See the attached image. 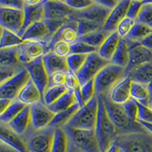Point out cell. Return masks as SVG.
<instances>
[{
	"instance_id": "6da1fadb",
	"label": "cell",
	"mask_w": 152,
	"mask_h": 152,
	"mask_svg": "<svg viewBox=\"0 0 152 152\" xmlns=\"http://www.w3.org/2000/svg\"><path fill=\"white\" fill-rule=\"evenodd\" d=\"M97 98L98 112L94 132L100 152H106L114 143H116L118 133L116 127L107 115L103 98L101 97H97Z\"/></svg>"
},
{
	"instance_id": "7a4b0ae2",
	"label": "cell",
	"mask_w": 152,
	"mask_h": 152,
	"mask_svg": "<svg viewBox=\"0 0 152 152\" xmlns=\"http://www.w3.org/2000/svg\"><path fill=\"white\" fill-rule=\"evenodd\" d=\"M104 100L107 115L116 127L119 135L127 133L145 132L146 129L138 122L132 121L125 112L123 104H117L111 101L108 97H101Z\"/></svg>"
},
{
	"instance_id": "3957f363",
	"label": "cell",
	"mask_w": 152,
	"mask_h": 152,
	"mask_svg": "<svg viewBox=\"0 0 152 152\" xmlns=\"http://www.w3.org/2000/svg\"><path fill=\"white\" fill-rule=\"evenodd\" d=\"M68 137V152H100L94 130H81L62 127Z\"/></svg>"
},
{
	"instance_id": "277c9868",
	"label": "cell",
	"mask_w": 152,
	"mask_h": 152,
	"mask_svg": "<svg viewBox=\"0 0 152 152\" xmlns=\"http://www.w3.org/2000/svg\"><path fill=\"white\" fill-rule=\"evenodd\" d=\"M127 76L126 69L110 63L94 79L97 97H108L113 88Z\"/></svg>"
},
{
	"instance_id": "5b68a950",
	"label": "cell",
	"mask_w": 152,
	"mask_h": 152,
	"mask_svg": "<svg viewBox=\"0 0 152 152\" xmlns=\"http://www.w3.org/2000/svg\"><path fill=\"white\" fill-rule=\"evenodd\" d=\"M56 128L47 126L42 129L31 128L22 138L26 144L28 152H51Z\"/></svg>"
},
{
	"instance_id": "8992f818",
	"label": "cell",
	"mask_w": 152,
	"mask_h": 152,
	"mask_svg": "<svg viewBox=\"0 0 152 152\" xmlns=\"http://www.w3.org/2000/svg\"><path fill=\"white\" fill-rule=\"evenodd\" d=\"M116 144L122 152H152V134L146 130L119 135Z\"/></svg>"
},
{
	"instance_id": "52a82bcc",
	"label": "cell",
	"mask_w": 152,
	"mask_h": 152,
	"mask_svg": "<svg viewBox=\"0 0 152 152\" xmlns=\"http://www.w3.org/2000/svg\"><path fill=\"white\" fill-rule=\"evenodd\" d=\"M98 112V98L94 97L91 101L75 114L71 120L65 126L75 129L94 130Z\"/></svg>"
},
{
	"instance_id": "ba28073f",
	"label": "cell",
	"mask_w": 152,
	"mask_h": 152,
	"mask_svg": "<svg viewBox=\"0 0 152 152\" xmlns=\"http://www.w3.org/2000/svg\"><path fill=\"white\" fill-rule=\"evenodd\" d=\"M110 63V61L103 59L97 53H93L88 55L84 66L76 73L81 86L88 81L94 79L97 74Z\"/></svg>"
},
{
	"instance_id": "9c48e42d",
	"label": "cell",
	"mask_w": 152,
	"mask_h": 152,
	"mask_svg": "<svg viewBox=\"0 0 152 152\" xmlns=\"http://www.w3.org/2000/svg\"><path fill=\"white\" fill-rule=\"evenodd\" d=\"M30 79L28 72L25 68L19 72L13 78L0 84V98L17 100L19 93Z\"/></svg>"
},
{
	"instance_id": "30bf717a",
	"label": "cell",
	"mask_w": 152,
	"mask_h": 152,
	"mask_svg": "<svg viewBox=\"0 0 152 152\" xmlns=\"http://www.w3.org/2000/svg\"><path fill=\"white\" fill-rule=\"evenodd\" d=\"M18 48L19 59L24 66L51 52L49 43L44 41H24Z\"/></svg>"
},
{
	"instance_id": "8fae6325",
	"label": "cell",
	"mask_w": 152,
	"mask_h": 152,
	"mask_svg": "<svg viewBox=\"0 0 152 152\" xmlns=\"http://www.w3.org/2000/svg\"><path fill=\"white\" fill-rule=\"evenodd\" d=\"M1 28L21 37L24 23V10L0 7Z\"/></svg>"
},
{
	"instance_id": "7c38bea8",
	"label": "cell",
	"mask_w": 152,
	"mask_h": 152,
	"mask_svg": "<svg viewBox=\"0 0 152 152\" xmlns=\"http://www.w3.org/2000/svg\"><path fill=\"white\" fill-rule=\"evenodd\" d=\"M75 10L69 7L65 1H45L44 20L67 22L71 20Z\"/></svg>"
},
{
	"instance_id": "4fadbf2b",
	"label": "cell",
	"mask_w": 152,
	"mask_h": 152,
	"mask_svg": "<svg viewBox=\"0 0 152 152\" xmlns=\"http://www.w3.org/2000/svg\"><path fill=\"white\" fill-rule=\"evenodd\" d=\"M24 68L29 73L30 78L40 91L42 97V102L43 103V95L48 88L49 75L43 65L42 57L35 59L28 64L24 65Z\"/></svg>"
},
{
	"instance_id": "5bb4252c",
	"label": "cell",
	"mask_w": 152,
	"mask_h": 152,
	"mask_svg": "<svg viewBox=\"0 0 152 152\" xmlns=\"http://www.w3.org/2000/svg\"><path fill=\"white\" fill-rule=\"evenodd\" d=\"M126 41L129 50V62L126 69L127 74L138 66L152 62V50L138 42H132L127 40Z\"/></svg>"
},
{
	"instance_id": "9a60e30c",
	"label": "cell",
	"mask_w": 152,
	"mask_h": 152,
	"mask_svg": "<svg viewBox=\"0 0 152 152\" xmlns=\"http://www.w3.org/2000/svg\"><path fill=\"white\" fill-rule=\"evenodd\" d=\"M111 11V9H107L94 1L93 5L85 10L75 11L71 17V20L84 19L91 22L97 23L104 27Z\"/></svg>"
},
{
	"instance_id": "2e32d148",
	"label": "cell",
	"mask_w": 152,
	"mask_h": 152,
	"mask_svg": "<svg viewBox=\"0 0 152 152\" xmlns=\"http://www.w3.org/2000/svg\"><path fill=\"white\" fill-rule=\"evenodd\" d=\"M31 127L35 130L42 129L50 125L56 116L43 102H38L31 106Z\"/></svg>"
},
{
	"instance_id": "e0dca14e",
	"label": "cell",
	"mask_w": 152,
	"mask_h": 152,
	"mask_svg": "<svg viewBox=\"0 0 152 152\" xmlns=\"http://www.w3.org/2000/svg\"><path fill=\"white\" fill-rule=\"evenodd\" d=\"M78 38H79V34H78V21L70 20L64 25H62L54 34L49 43V48L51 51L54 44L59 40H63L72 45L78 41Z\"/></svg>"
},
{
	"instance_id": "ac0fdd59",
	"label": "cell",
	"mask_w": 152,
	"mask_h": 152,
	"mask_svg": "<svg viewBox=\"0 0 152 152\" xmlns=\"http://www.w3.org/2000/svg\"><path fill=\"white\" fill-rule=\"evenodd\" d=\"M129 4L130 1L129 0L119 1L118 5L111 11L109 17L104 24L103 29L110 34L116 31L118 25L120 24L123 19L126 18Z\"/></svg>"
},
{
	"instance_id": "d6986e66",
	"label": "cell",
	"mask_w": 152,
	"mask_h": 152,
	"mask_svg": "<svg viewBox=\"0 0 152 152\" xmlns=\"http://www.w3.org/2000/svg\"><path fill=\"white\" fill-rule=\"evenodd\" d=\"M51 38L52 34L44 21L32 24L21 36V39L24 41H44L50 43Z\"/></svg>"
},
{
	"instance_id": "ffe728a7",
	"label": "cell",
	"mask_w": 152,
	"mask_h": 152,
	"mask_svg": "<svg viewBox=\"0 0 152 152\" xmlns=\"http://www.w3.org/2000/svg\"><path fill=\"white\" fill-rule=\"evenodd\" d=\"M1 142L14 148L18 152H28L22 136L18 135L8 125L0 123Z\"/></svg>"
},
{
	"instance_id": "44dd1931",
	"label": "cell",
	"mask_w": 152,
	"mask_h": 152,
	"mask_svg": "<svg viewBox=\"0 0 152 152\" xmlns=\"http://www.w3.org/2000/svg\"><path fill=\"white\" fill-rule=\"evenodd\" d=\"M44 2L45 1H41L40 3L35 5H28L24 2V23L21 37L24 31L32 24L44 20Z\"/></svg>"
},
{
	"instance_id": "7402d4cb",
	"label": "cell",
	"mask_w": 152,
	"mask_h": 152,
	"mask_svg": "<svg viewBox=\"0 0 152 152\" xmlns=\"http://www.w3.org/2000/svg\"><path fill=\"white\" fill-rule=\"evenodd\" d=\"M131 78L128 75L112 89L109 97L111 101L117 104H123L131 98Z\"/></svg>"
},
{
	"instance_id": "603a6c76",
	"label": "cell",
	"mask_w": 152,
	"mask_h": 152,
	"mask_svg": "<svg viewBox=\"0 0 152 152\" xmlns=\"http://www.w3.org/2000/svg\"><path fill=\"white\" fill-rule=\"evenodd\" d=\"M43 65L47 70L48 75H51L56 72L69 71L66 57L56 55L53 52H50L42 57Z\"/></svg>"
},
{
	"instance_id": "cb8c5ba5",
	"label": "cell",
	"mask_w": 152,
	"mask_h": 152,
	"mask_svg": "<svg viewBox=\"0 0 152 152\" xmlns=\"http://www.w3.org/2000/svg\"><path fill=\"white\" fill-rule=\"evenodd\" d=\"M18 135H24L31 126V106L27 105L17 116L7 124Z\"/></svg>"
},
{
	"instance_id": "d4e9b609",
	"label": "cell",
	"mask_w": 152,
	"mask_h": 152,
	"mask_svg": "<svg viewBox=\"0 0 152 152\" xmlns=\"http://www.w3.org/2000/svg\"><path fill=\"white\" fill-rule=\"evenodd\" d=\"M17 100L26 105L31 106L38 102H42V97L40 91L30 78L25 86L19 93Z\"/></svg>"
},
{
	"instance_id": "484cf974",
	"label": "cell",
	"mask_w": 152,
	"mask_h": 152,
	"mask_svg": "<svg viewBox=\"0 0 152 152\" xmlns=\"http://www.w3.org/2000/svg\"><path fill=\"white\" fill-rule=\"evenodd\" d=\"M121 37L116 31L111 33L107 37L102 46L98 49L97 53L103 59L110 62L113 56L114 55L119 45Z\"/></svg>"
},
{
	"instance_id": "4316f807",
	"label": "cell",
	"mask_w": 152,
	"mask_h": 152,
	"mask_svg": "<svg viewBox=\"0 0 152 152\" xmlns=\"http://www.w3.org/2000/svg\"><path fill=\"white\" fill-rule=\"evenodd\" d=\"M133 82L147 85L152 81V62L132 69L127 74Z\"/></svg>"
},
{
	"instance_id": "83f0119b",
	"label": "cell",
	"mask_w": 152,
	"mask_h": 152,
	"mask_svg": "<svg viewBox=\"0 0 152 152\" xmlns=\"http://www.w3.org/2000/svg\"><path fill=\"white\" fill-rule=\"evenodd\" d=\"M0 66L24 67L19 59L18 47L0 49Z\"/></svg>"
},
{
	"instance_id": "f1b7e54d",
	"label": "cell",
	"mask_w": 152,
	"mask_h": 152,
	"mask_svg": "<svg viewBox=\"0 0 152 152\" xmlns=\"http://www.w3.org/2000/svg\"><path fill=\"white\" fill-rule=\"evenodd\" d=\"M129 62V50L126 39L121 38L116 52L110 60L111 64L126 69Z\"/></svg>"
},
{
	"instance_id": "f546056e",
	"label": "cell",
	"mask_w": 152,
	"mask_h": 152,
	"mask_svg": "<svg viewBox=\"0 0 152 152\" xmlns=\"http://www.w3.org/2000/svg\"><path fill=\"white\" fill-rule=\"evenodd\" d=\"M75 104H78V103L75 97L74 93L72 91L68 90L62 97H59L55 103L49 106L48 107L50 110H52L54 113L56 114L58 113L68 110Z\"/></svg>"
},
{
	"instance_id": "4dcf8cb0",
	"label": "cell",
	"mask_w": 152,
	"mask_h": 152,
	"mask_svg": "<svg viewBox=\"0 0 152 152\" xmlns=\"http://www.w3.org/2000/svg\"><path fill=\"white\" fill-rule=\"evenodd\" d=\"M131 97L141 105L147 107L150 106L151 100L147 85L132 81L131 85Z\"/></svg>"
},
{
	"instance_id": "1f68e13d",
	"label": "cell",
	"mask_w": 152,
	"mask_h": 152,
	"mask_svg": "<svg viewBox=\"0 0 152 152\" xmlns=\"http://www.w3.org/2000/svg\"><path fill=\"white\" fill-rule=\"evenodd\" d=\"M110 34L105 31L104 29H101L99 30V31H94V32H92V33L79 37L78 40L84 42V43H87L88 45L91 46V47L98 50L102 46L104 42L105 41L107 37Z\"/></svg>"
},
{
	"instance_id": "d6a6232c",
	"label": "cell",
	"mask_w": 152,
	"mask_h": 152,
	"mask_svg": "<svg viewBox=\"0 0 152 152\" xmlns=\"http://www.w3.org/2000/svg\"><path fill=\"white\" fill-rule=\"evenodd\" d=\"M79 110V105L78 104H75L68 110L58 113L56 114L55 117L53 119L52 123H50V126H53L54 128L63 127L71 120L72 118L75 116V114Z\"/></svg>"
},
{
	"instance_id": "836d02e7",
	"label": "cell",
	"mask_w": 152,
	"mask_h": 152,
	"mask_svg": "<svg viewBox=\"0 0 152 152\" xmlns=\"http://www.w3.org/2000/svg\"><path fill=\"white\" fill-rule=\"evenodd\" d=\"M69 142L66 132L62 127L56 128L51 152H68Z\"/></svg>"
},
{
	"instance_id": "e575fe53",
	"label": "cell",
	"mask_w": 152,
	"mask_h": 152,
	"mask_svg": "<svg viewBox=\"0 0 152 152\" xmlns=\"http://www.w3.org/2000/svg\"><path fill=\"white\" fill-rule=\"evenodd\" d=\"M26 104H23L18 100H13L11 105L8 107V109L0 114V123L6 125L9 124L12 119L26 107Z\"/></svg>"
},
{
	"instance_id": "d590c367",
	"label": "cell",
	"mask_w": 152,
	"mask_h": 152,
	"mask_svg": "<svg viewBox=\"0 0 152 152\" xmlns=\"http://www.w3.org/2000/svg\"><path fill=\"white\" fill-rule=\"evenodd\" d=\"M152 32V30L145 24L136 21L135 25L133 26L130 33L125 38L126 40L132 42H138L141 43L145 38L147 37Z\"/></svg>"
},
{
	"instance_id": "8d00e7d4",
	"label": "cell",
	"mask_w": 152,
	"mask_h": 152,
	"mask_svg": "<svg viewBox=\"0 0 152 152\" xmlns=\"http://www.w3.org/2000/svg\"><path fill=\"white\" fill-rule=\"evenodd\" d=\"M24 43V40L21 37L12 31L2 28L1 31V43L0 47L1 49L11 48V47H19Z\"/></svg>"
},
{
	"instance_id": "74e56055",
	"label": "cell",
	"mask_w": 152,
	"mask_h": 152,
	"mask_svg": "<svg viewBox=\"0 0 152 152\" xmlns=\"http://www.w3.org/2000/svg\"><path fill=\"white\" fill-rule=\"evenodd\" d=\"M68 91L66 85L48 88L43 95V104L49 107L55 103Z\"/></svg>"
},
{
	"instance_id": "f35d334b",
	"label": "cell",
	"mask_w": 152,
	"mask_h": 152,
	"mask_svg": "<svg viewBox=\"0 0 152 152\" xmlns=\"http://www.w3.org/2000/svg\"><path fill=\"white\" fill-rule=\"evenodd\" d=\"M142 8L137 21L152 30V2L151 1H142Z\"/></svg>"
},
{
	"instance_id": "ab89813d",
	"label": "cell",
	"mask_w": 152,
	"mask_h": 152,
	"mask_svg": "<svg viewBox=\"0 0 152 152\" xmlns=\"http://www.w3.org/2000/svg\"><path fill=\"white\" fill-rule=\"evenodd\" d=\"M87 57L88 55H83V54H71L66 57L69 70H71L76 74L84 66Z\"/></svg>"
},
{
	"instance_id": "60d3db41",
	"label": "cell",
	"mask_w": 152,
	"mask_h": 152,
	"mask_svg": "<svg viewBox=\"0 0 152 152\" xmlns=\"http://www.w3.org/2000/svg\"><path fill=\"white\" fill-rule=\"evenodd\" d=\"M75 21H78L79 37L92 33V32H94V31H99V30L103 29V28H104L100 24L87 21V20H84V19H76Z\"/></svg>"
},
{
	"instance_id": "b9f144b4",
	"label": "cell",
	"mask_w": 152,
	"mask_h": 152,
	"mask_svg": "<svg viewBox=\"0 0 152 152\" xmlns=\"http://www.w3.org/2000/svg\"><path fill=\"white\" fill-rule=\"evenodd\" d=\"M98 50L88 45L82 41L78 40L71 45V54H83L89 55L93 53H97Z\"/></svg>"
},
{
	"instance_id": "7bdbcfd3",
	"label": "cell",
	"mask_w": 152,
	"mask_h": 152,
	"mask_svg": "<svg viewBox=\"0 0 152 152\" xmlns=\"http://www.w3.org/2000/svg\"><path fill=\"white\" fill-rule=\"evenodd\" d=\"M123 107L125 112L132 121H138V106L136 100L131 97L127 102L123 104Z\"/></svg>"
},
{
	"instance_id": "ee69618b",
	"label": "cell",
	"mask_w": 152,
	"mask_h": 152,
	"mask_svg": "<svg viewBox=\"0 0 152 152\" xmlns=\"http://www.w3.org/2000/svg\"><path fill=\"white\" fill-rule=\"evenodd\" d=\"M24 68L0 66V84L4 83L5 81H7L8 80L13 78L19 72H21Z\"/></svg>"
},
{
	"instance_id": "f6af8a7d",
	"label": "cell",
	"mask_w": 152,
	"mask_h": 152,
	"mask_svg": "<svg viewBox=\"0 0 152 152\" xmlns=\"http://www.w3.org/2000/svg\"><path fill=\"white\" fill-rule=\"evenodd\" d=\"M81 96L83 98L85 104H88L89 101L94 98V97L96 96V91H95L94 81V80L88 81L87 83L83 85L81 87Z\"/></svg>"
},
{
	"instance_id": "bcb514c9",
	"label": "cell",
	"mask_w": 152,
	"mask_h": 152,
	"mask_svg": "<svg viewBox=\"0 0 152 152\" xmlns=\"http://www.w3.org/2000/svg\"><path fill=\"white\" fill-rule=\"evenodd\" d=\"M135 22L136 21L127 17L123 19L116 28V32L120 36V37L123 39L127 37L131 30L132 29L133 26L135 25Z\"/></svg>"
},
{
	"instance_id": "7dc6e473",
	"label": "cell",
	"mask_w": 152,
	"mask_h": 152,
	"mask_svg": "<svg viewBox=\"0 0 152 152\" xmlns=\"http://www.w3.org/2000/svg\"><path fill=\"white\" fill-rule=\"evenodd\" d=\"M66 72H56L51 75L49 76V85L48 88L53 87L63 86L66 85V78H67ZM47 88V89H48Z\"/></svg>"
},
{
	"instance_id": "c3c4849f",
	"label": "cell",
	"mask_w": 152,
	"mask_h": 152,
	"mask_svg": "<svg viewBox=\"0 0 152 152\" xmlns=\"http://www.w3.org/2000/svg\"><path fill=\"white\" fill-rule=\"evenodd\" d=\"M51 52L62 57H68L71 55V45L63 40L56 42L52 47Z\"/></svg>"
},
{
	"instance_id": "681fc988",
	"label": "cell",
	"mask_w": 152,
	"mask_h": 152,
	"mask_svg": "<svg viewBox=\"0 0 152 152\" xmlns=\"http://www.w3.org/2000/svg\"><path fill=\"white\" fill-rule=\"evenodd\" d=\"M142 5H143L142 1H136V0H132V1H130V4L129 6L128 11H127L126 17L136 21L138 18V15L140 14Z\"/></svg>"
},
{
	"instance_id": "f907efd6",
	"label": "cell",
	"mask_w": 152,
	"mask_h": 152,
	"mask_svg": "<svg viewBox=\"0 0 152 152\" xmlns=\"http://www.w3.org/2000/svg\"><path fill=\"white\" fill-rule=\"evenodd\" d=\"M65 2L75 11H82L94 3V0H65Z\"/></svg>"
},
{
	"instance_id": "816d5d0a",
	"label": "cell",
	"mask_w": 152,
	"mask_h": 152,
	"mask_svg": "<svg viewBox=\"0 0 152 152\" xmlns=\"http://www.w3.org/2000/svg\"><path fill=\"white\" fill-rule=\"evenodd\" d=\"M66 87L68 90L72 91L75 92L78 89L81 88V85L80 84V81L78 78L77 77L75 73L73 72L71 70H69L67 72V78H66Z\"/></svg>"
},
{
	"instance_id": "f5cc1de1",
	"label": "cell",
	"mask_w": 152,
	"mask_h": 152,
	"mask_svg": "<svg viewBox=\"0 0 152 152\" xmlns=\"http://www.w3.org/2000/svg\"><path fill=\"white\" fill-rule=\"evenodd\" d=\"M138 103V102H137ZM138 121L145 123H152V110L149 107L141 105L138 103Z\"/></svg>"
},
{
	"instance_id": "db71d44e",
	"label": "cell",
	"mask_w": 152,
	"mask_h": 152,
	"mask_svg": "<svg viewBox=\"0 0 152 152\" xmlns=\"http://www.w3.org/2000/svg\"><path fill=\"white\" fill-rule=\"evenodd\" d=\"M0 7L24 10V0H0Z\"/></svg>"
},
{
	"instance_id": "11a10c76",
	"label": "cell",
	"mask_w": 152,
	"mask_h": 152,
	"mask_svg": "<svg viewBox=\"0 0 152 152\" xmlns=\"http://www.w3.org/2000/svg\"><path fill=\"white\" fill-rule=\"evenodd\" d=\"M94 1L97 3L111 10H113L119 3V1H114V0H94Z\"/></svg>"
},
{
	"instance_id": "9f6ffc18",
	"label": "cell",
	"mask_w": 152,
	"mask_h": 152,
	"mask_svg": "<svg viewBox=\"0 0 152 152\" xmlns=\"http://www.w3.org/2000/svg\"><path fill=\"white\" fill-rule=\"evenodd\" d=\"M13 100L7 98H0V114L5 112Z\"/></svg>"
},
{
	"instance_id": "6f0895ef",
	"label": "cell",
	"mask_w": 152,
	"mask_h": 152,
	"mask_svg": "<svg viewBox=\"0 0 152 152\" xmlns=\"http://www.w3.org/2000/svg\"><path fill=\"white\" fill-rule=\"evenodd\" d=\"M142 45H144L145 47H146L147 48L150 49L151 50H152V32L145 38V40H142L141 42Z\"/></svg>"
},
{
	"instance_id": "680465c9",
	"label": "cell",
	"mask_w": 152,
	"mask_h": 152,
	"mask_svg": "<svg viewBox=\"0 0 152 152\" xmlns=\"http://www.w3.org/2000/svg\"><path fill=\"white\" fill-rule=\"evenodd\" d=\"M0 152H18L17 151L12 148V147L5 144L4 142H0Z\"/></svg>"
},
{
	"instance_id": "91938a15",
	"label": "cell",
	"mask_w": 152,
	"mask_h": 152,
	"mask_svg": "<svg viewBox=\"0 0 152 152\" xmlns=\"http://www.w3.org/2000/svg\"><path fill=\"white\" fill-rule=\"evenodd\" d=\"M138 122L140 123L141 125H142V126H143L144 127L148 130V131L150 132L152 134V123H145V122H142V121H138Z\"/></svg>"
},
{
	"instance_id": "94428289",
	"label": "cell",
	"mask_w": 152,
	"mask_h": 152,
	"mask_svg": "<svg viewBox=\"0 0 152 152\" xmlns=\"http://www.w3.org/2000/svg\"><path fill=\"white\" fill-rule=\"evenodd\" d=\"M106 152H119V148L116 143H114Z\"/></svg>"
},
{
	"instance_id": "6125c7cd",
	"label": "cell",
	"mask_w": 152,
	"mask_h": 152,
	"mask_svg": "<svg viewBox=\"0 0 152 152\" xmlns=\"http://www.w3.org/2000/svg\"><path fill=\"white\" fill-rule=\"evenodd\" d=\"M147 88L148 91L149 97H150V100L151 102L152 101V81H151L147 85Z\"/></svg>"
},
{
	"instance_id": "be15d7a7",
	"label": "cell",
	"mask_w": 152,
	"mask_h": 152,
	"mask_svg": "<svg viewBox=\"0 0 152 152\" xmlns=\"http://www.w3.org/2000/svg\"><path fill=\"white\" fill-rule=\"evenodd\" d=\"M149 108H150V109L152 110V101H151V102L150 106H149Z\"/></svg>"
},
{
	"instance_id": "e7e4bbea",
	"label": "cell",
	"mask_w": 152,
	"mask_h": 152,
	"mask_svg": "<svg viewBox=\"0 0 152 152\" xmlns=\"http://www.w3.org/2000/svg\"><path fill=\"white\" fill-rule=\"evenodd\" d=\"M119 152H122V151H120V149H119Z\"/></svg>"
}]
</instances>
